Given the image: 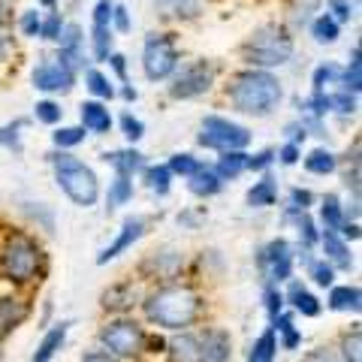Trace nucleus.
I'll return each instance as SVG.
<instances>
[{
  "label": "nucleus",
  "instance_id": "obj_13",
  "mask_svg": "<svg viewBox=\"0 0 362 362\" xmlns=\"http://www.w3.org/2000/svg\"><path fill=\"white\" fill-rule=\"evenodd\" d=\"M78 124H82L85 133H94V136H106L112 130V109L109 103H100V100H85L82 106H78Z\"/></svg>",
  "mask_w": 362,
  "mask_h": 362
},
{
  "label": "nucleus",
  "instance_id": "obj_55",
  "mask_svg": "<svg viewBox=\"0 0 362 362\" xmlns=\"http://www.w3.org/2000/svg\"><path fill=\"white\" fill-rule=\"evenodd\" d=\"M106 64H109V73L115 76L121 85H130V66H127V58H124L121 52H112Z\"/></svg>",
  "mask_w": 362,
  "mask_h": 362
},
{
  "label": "nucleus",
  "instance_id": "obj_38",
  "mask_svg": "<svg viewBox=\"0 0 362 362\" xmlns=\"http://www.w3.org/2000/svg\"><path fill=\"white\" fill-rule=\"evenodd\" d=\"M329 103H332V112H338L341 118H354L359 112V94H354V90H347L341 85H335L329 90Z\"/></svg>",
  "mask_w": 362,
  "mask_h": 362
},
{
  "label": "nucleus",
  "instance_id": "obj_44",
  "mask_svg": "<svg viewBox=\"0 0 362 362\" xmlns=\"http://www.w3.org/2000/svg\"><path fill=\"white\" fill-rule=\"evenodd\" d=\"M33 118H37L40 124H45V127H58V124L64 121V109L58 100L45 97V100H37V106H33Z\"/></svg>",
  "mask_w": 362,
  "mask_h": 362
},
{
  "label": "nucleus",
  "instance_id": "obj_34",
  "mask_svg": "<svg viewBox=\"0 0 362 362\" xmlns=\"http://www.w3.org/2000/svg\"><path fill=\"white\" fill-rule=\"evenodd\" d=\"M320 6H323V0H290L287 4V18H290V28H308L314 16L320 13Z\"/></svg>",
  "mask_w": 362,
  "mask_h": 362
},
{
  "label": "nucleus",
  "instance_id": "obj_3",
  "mask_svg": "<svg viewBox=\"0 0 362 362\" xmlns=\"http://www.w3.org/2000/svg\"><path fill=\"white\" fill-rule=\"evenodd\" d=\"M45 272V251L37 235L25 230H9L0 242V281L13 287L37 284Z\"/></svg>",
  "mask_w": 362,
  "mask_h": 362
},
{
  "label": "nucleus",
  "instance_id": "obj_26",
  "mask_svg": "<svg viewBox=\"0 0 362 362\" xmlns=\"http://www.w3.org/2000/svg\"><path fill=\"white\" fill-rule=\"evenodd\" d=\"M154 266V278H175L185 269V254L178 251H154L145 259V269Z\"/></svg>",
  "mask_w": 362,
  "mask_h": 362
},
{
  "label": "nucleus",
  "instance_id": "obj_8",
  "mask_svg": "<svg viewBox=\"0 0 362 362\" xmlns=\"http://www.w3.org/2000/svg\"><path fill=\"white\" fill-rule=\"evenodd\" d=\"M254 133L245 127V124L233 121V118H223V115H206L199 121V130H197V142L202 148H211V151H245L251 145Z\"/></svg>",
  "mask_w": 362,
  "mask_h": 362
},
{
  "label": "nucleus",
  "instance_id": "obj_53",
  "mask_svg": "<svg viewBox=\"0 0 362 362\" xmlns=\"http://www.w3.org/2000/svg\"><path fill=\"white\" fill-rule=\"evenodd\" d=\"M275 163V148H259L254 154H247V169L251 173H269Z\"/></svg>",
  "mask_w": 362,
  "mask_h": 362
},
{
  "label": "nucleus",
  "instance_id": "obj_6",
  "mask_svg": "<svg viewBox=\"0 0 362 362\" xmlns=\"http://www.w3.org/2000/svg\"><path fill=\"white\" fill-rule=\"evenodd\" d=\"M148 347V332L133 317H112L100 329V350H106L112 359H136Z\"/></svg>",
  "mask_w": 362,
  "mask_h": 362
},
{
  "label": "nucleus",
  "instance_id": "obj_31",
  "mask_svg": "<svg viewBox=\"0 0 362 362\" xmlns=\"http://www.w3.org/2000/svg\"><path fill=\"white\" fill-rule=\"evenodd\" d=\"M308 30H311V40L317 45H332L338 37H341V25H338L329 13H317L314 21L308 25Z\"/></svg>",
  "mask_w": 362,
  "mask_h": 362
},
{
  "label": "nucleus",
  "instance_id": "obj_63",
  "mask_svg": "<svg viewBox=\"0 0 362 362\" xmlns=\"http://www.w3.org/2000/svg\"><path fill=\"white\" fill-rule=\"evenodd\" d=\"M37 4H40V6H45V9H58L61 0H37Z\"/></svg>",
  "mask_w": 362,
  "mask_h": 362
},
{
  "label": "nucleus",
  "instance_id": "obj_1",
  "mask_svg": "<svg viewBox=\"0 0 362 362\" xmlns=\"http://www.w3.org/2000/svg\"><path fill=\"white\" fill-rule=\"evenodd\" d=\"M142 314L151 326H160L166 332H187L202 317V296L194 284H178L169 281L148 290L142 296Z\"/></svg>",
  "mask_w": 362,
  "mask_h": 362
},
{
  "label": "nucleus",
  "instance_id": "obj_45",
  "mask_svg": "<svg viewBox=\"0 0 362 362\" xmlns=\"http://www.w3.org/2000/svg\"><path fill=\"white\" fill-rule=\"evenodd\" d=\"M64 25H66V18H64L61 9H45V13H42V21H40V40H45V42H58Z\"/></svg>",
  "mask_w": 362,
  "mask_h": 362
},
{
  "label": "nucleus",
  "instance_id": "obj_46",
  "mask_svg": "<svg viewBox=\"0 0 362 362\" xmlns=\"http://www.w3.org/2000/svg\"><path fill=\"white\" fill-rule=\"evenodd\" d=\"M118 127H121V133H124V139H127L130 145H136L145 136V124H142V118H136L133 112H121V118H118Z\"/></svg>",
  "mask_w": 362,
  "mask_h": 362
},
{
  "label": "nucleus",
  "instance_id": "obj_28",
  "mask_svg": "<svg viewBox=\"0 0 362 362\" xmlns=\"http://www.w3.org/2000/svg\"><path fill=\"white\" fill-rule=\"evenodd\" d=\"M305 173L311 175H332L338 169V154L332 148H326V145H317V148H311L308 154H305Z\"/></svg>",
  "mask_w": 362,
  "mask_h": 362
},
{
  "label": "nucleus",
  "instance_id": "obj_15",
  "mask_svg": "<svg viewBox=\"0 0 362 362\" xmlns=\"http://www.w3.org/2000/svg\"><path fill=\"white\" fill-rule=\"evenodd\" d=\"M323 247V259L329 263L335 272H350L354 269V254H350V245L341 239L338 233H326V230H320V242H317Z\"/></svg>",
  "mask_w": 362,
  "mask_h": 362
},
{
  "label": "nucleus",
  "instance_id": "obj_47",
  "mask_svg": "<svg viewBox=\"0 0 362 362\" xmlns=\"http://www.w3.org/2000/svg\"><path fill=\"white\" fill-rule=\"evenodd\" d=\"M341 362H362V332L354 329L341 338Z\"/></svg>",
  "mask_w": 362,
  "mask_h": 362
},
{
  "label": "nucleus",
  "instance_id": "obj_52",
  "mask_svg": "<svg viewBox=\"0 0 362 362\" xmlns=\"http://www.w3.org/2000/svg\"><path fill=\"white\" fill-rule=\"evenodd\" d=\"M112 33H130L133 30V16H130V9L118 4L115 0V9H112Z\"/></svg>",
  "mask_w": 362,
  "mask_h": 362
},
{
  "label": "nucleus",
  "instance_id": "obj_49",
  "mask_svg": "<svg viewBox=\"0 0 362 362\" xmlns=\"http://www.w3.org/2000/svg\"><path fill=\"white\" fill-rule=\"evenodd\" d=\"M40 21H42V13H37V9H25V13L18 16V33L25 40H40Z\"/></svg>",
  "mask_w": 362,
  "mask_h": 362
},
{
  "label": "nucleus",
  "instance_id": "obj_23",
  "mask_svg": "<svg viewBox=\"0 0 362 362\" xmlns=\"http://www.w3.org/2000/svg\"><path fill=\"white\" fill-rule=\"evenodd\" d=\"M247 209H269V206H275L278 202V181L272 178L269 173H263V178L254 181L251 187H247Z\"/></svg>",
  "mask_w": 362,
  "mask_h": 362
},
{
  "label": "nucleus",
  "instance_id": "obj_9",
  "mask_svg": "<svg viewBox=\"0 0 362 362\" xmlns=\"http://www.w3.org/2000/svg\"><path fill=\"white\" fill-rule=\"evenodd\" d=\"M214 85H218V64L209 58H197V61L178 64V70L169 78L166 94L173 100H197V97H206Z\"/></svg>",
  "mask_w": 362,
  "mask_h": 362
},
{
  "label": "nucleus",
  "instance_id": "obj_54",
  "mask_svg": "<svg viewBox=\"0 0 362 362\" xmlns=\"http://www.w3.org/2000/svg\"><path fill=\"white\" fill-rule=\"evenodd\" d=\"M263 305H266V314H269V320H275V317L284 311V293H281L278 287H269L266 284V293H263Z\"/></svg>",
  "mask_w": 362,
  "mask_h": 362
},
{
  "label": "nucleus",
  "instance_id": "obj_29",
  "mask_svg": "<svg viewBox=\"0 0 362 362\" xmlns=\"http://www.w3.org/2000/svg\"><path fill=\"white\" fill-rule=\"evenodd\" d=\"M211 169L221 181H235L242 173H247V151H223Z\"/></svg>",
  "mask_w": 362,
  "mask_h": 362
},
{
  "label": "nucleus",
  "instance_id": "obj_40",
  "mask_svg": "<svg viewBox=\"0 0 362 362\" xmlns=\"http://www.w3.org/2000/svg\"><path fill=\"white\" fill-rule=\"evenodd\" d=\"M302 115L317 118V121H326V115H332L329 90H311V94L302 100Z\"/></svg>",
  "mask_w": 362,
  "mask_h": 362
},
{
  "label": "nucleus",
  "instance_id": "obj_24",
  "mask_svg": "<svg viewBox=\"0 0 362 362\" xmlns=\"http://www.w3.org/2000/svg\"><path fill=\"white\" fill-rule=\"evenodd\" d=\"M187 190H190L194 197H199V199H211V197H218L221 190H223V181L214 175L211 166L202 163L199 173H194V175L187 178Z\"/></svg>",
  "mask_w": 362,
  "mask_h": 362
},
{
  "label": "nucleus",
  "instance_id": "obj_12",
  "mask_svg": "<svg viewBox=\"0 0 362 362\" xmlns=\"http://www.w3.org/2000/svg\"><path fill=\"white\" fill-rule=\"evenodd\" d=\"M145 218L142 214H130V218H124V223L118 226V233H115V239H112L103 251L97 254V266H106V263H112V259H118L121 254H127L130 247L136 245L145 235Z\"/></svg>",
  "mask_w": 362,
  "mask_h": 362
},
{
  "label": "nucleus",
  "instance_id": "obj_5",
  "mask_svg": "<svg viewBox=\"0 0 362 362\" xmlns=\"http://www.w3.org/2000/svg\"><path fill=\"white\" fill-rule=\"evenodd\" d=\"M54 185L64 190V197L78 209H90L100 199V178L85 160H78L70 151H52L49 154Z\"/></svg>",
  "mask_w": 362,
  "mask_h": 362
},
{
  "label": "nucleus",
  "instance_id": "obj_30",
  "mask_svg": "<svg viewBox=\"0 0 362 362\" xmlns=\"http://www.w3.org/2000/svg\"><path fill=\"white\" fill-rule=\"evenodd\" d=\"M344 223H347V218H344V202L338 199L335 194H326L320 199V226H323L326 233H338Z\"/></svg>",
  "mask_w": 362,
  "mask_h": 362
},
{
  "label": "nucleus",
  "instance_id": "obj_62",
  "mask_svg": "<svg viewBox=\"0 0 362 362\" xmlns=\"http://www.w3.org/2000/svg\"><path fill=\"white\" fill-rule=\"evenodd\" d=\"M78 362H115V359H112L106 350H90V354H85Z\"/></svg>",
  "mask_w": 362,
  "mask_h": 362
},
{
  "label": "nucleus",
  "instance_id": "obj_41",
  "mask_svg": "<svg viewBox=\"0 0 362 362\" xmlns=\"http://www.w3.org/2000/svg\"><path fill=\"white\" fill-rule=\"evenodd\" d=\"M359 42L350 49V61L347 66H341V88L347 90H354V94H359L362 90V61H359Z\"/></svg>",
  "mask_w": 362,
  "mask_h": 362
},
{
  "label": "nucleus",
  "instance_id": "obj_37",
  "mask_svg": "<svg viewBox=\"0 0 362 362\" xmlns=\"http://www.w3.org/2000/svg\"><path fill=\"white\" fill-rule=\"evenodd\" d=\"M335 85H341V66L332 61L317 64L311 73V90H332Z\"/></svg>",
  "mask_w": 362,
  "mask_h": 362
},
{
  "label": "nucleus",
  "instance_id": "obj_14",
  "mask_svg": "<svg viewBox=\"0 0 362 362\" xmlns=\"http://www.w3.org/2000/svg\"><path fill=\"white\" fill-rule=\"evenodd\" d=\"M103 163H109L112 169H115V175H124V178H136L145 166H148V163H145V154L136 148V145H124V148L106 151Z\"/></svg>",
  "mask_w": 362,
  "mask_h": 362
},
{
  "label": "nucleus",
  "instance_id": "obj_16",
  "mask_svg": "<svg viewBox=\"0 0 362 362\" xmlns=\"http://www.w3.org/2000/svg\"><path fill=\"white\" fill-rule=\"evenodd\" d=\"M233 341L230 332L223 329H206L199 335V359L202 362H230L233 356Z\"/></svg>",
  "mask_w": 362,
  "mask_h": 362
},
{
  "label": "nucleus",
  "instance_id": "obj_42",
  "mask_svg": "<svg viewBox=\"0 0 362 362\" xmlns=\"http://www.w3.org/2000/svg\"><path fill=\"white\" fill-rule=\"evenodd\" d=\"M275 356H278V335L272 332V329H266V332L254 341L247 362H275Z\"/></svg>",
  "mask_w": 362,
  "mask_h": 362
},
{
  "label": "nucleus",
  "instance_id": "obj_11",
  "mask_svg": "<svg viewBox=\"0 0 362 362\" xmlns=\"http://www.w3.org/2000/svg\"><path fill=\"white\" fill-rule=\"evenodd\" d=\"M257 266H259V272H263L269 287L284 284V281L293 278V245L287 239H272L269 245L259 247Z\"/></svg>",
  "mask_w": 362,
  "mask_h": 362
},
{
  "label": "nucleus",
  "instance_id": "obj_60",
  "mask_svg": "<svg viewBox=\"0 0 362 362\" xmlns=\"http://www.w3.org/2000/svg\"><path fill=\"white\" fill-rule=\"evenodd\" d=\"M305 362H341V356H338L335 350H329V347H317V350H311V354L305 356Z\"/></svg>",
  "mask_w": 362,
  "mask_h": 362
},
{
  "label": "nucleus",
  "instance_id": "obj_59",
  "mask_svg": "<svg viewBox=\"0 0 362 362\" xmlns=\"http://www.w3.org/2000/svg\"><path fill=\"white\" fill-rule=\"evenodd\" d=\"M16 49V40H13V28H9L6 18H0V61L6 58L9 52Z\"/></svg>",
  "mask_w": 362,
  "mask_h": 362
},
{
  "label": "nucleus",
  "instance_id": "obj_7",
  "mask_svg": "<svg viewBox=\"0 0 362 362\" xmlns=\"http://www.w3.org/2000/svg\"><path fill=\"white\" fill-rule=\"evenodd\" d=\"M181 54L178 42L169 30H151L142 42V73L148 82H169L178 70Z\"/></svg>",
  "mask_w": 362,
  "mask_h": 362
},
{
  "label": "nucleus",
  "instance_id": "obj_36",
  "mask_svg": "<svg viewBox=\"0 0 362 362\" xmlns=\"http://www.w3.org/2000/svg\"><path fill=\"white\" fill-rule=\"evenodd\" d=\"M85 130H82V124H70V127H54V133H52V145H54V151H73V148H78V145L85 142Z\"/></svg>",
  "mask_w": 362,
  "mask_h": 362
},
{
  "label": "nucleus",
  "instance_id": "obj_21",
  "mask_svg": "<svg viewBox=\"0 0 362 362\" xmlns=\"http://www.w3.org/2000/svg\"><path fill=\"white\" fill-rule=\"evenodd\" d=\"M154 13L160 18L194 21L202 13V0H154Z\"/></svg>",
  "mask_w": 362,
  "mask_h": 362
},
{
  "label": "nucleus",
  "instance_id": "obj_50",
  "mask_svg": "<svg viewBox=\"0 0 362 362\" xmlns=\"http://www.w3.org/2000/svg\"><path fill=\"white\" fill-rule=\"evenodd\" d=\"M326 13H329L338 25L356 18V0H326Z\"/></svg>",
  "mask_w": 362,
  "mask_h": 362
},
{
  "label": "nucleus",
  "instance_id": "obj_33",
  "mask_svg": "<svg viewBox=\"0 0 362 362\" xmlns=\"http://www.w3.org/2000/svg\"><path fill=\"white\" fill-rule=\"evenodd\" d=\"M136 194V185L133 178H124V175H115L109 181V190H106V211H115L121 206H127Z\"/></svg>",
  "mask_w": 362,
  "mask_h": 362
},
{
  "label": "nucleus",
  "instance_id": "obj_25",
  "mask_svg": "<svg viewBox=\"0 0 362 362\" xmlns=\"http://www.w3.org/2000/svg\"><path fill=\"white\" fill-rule=\"evenodd\" d=\"M359 302H362V293L356 284H332L329 287V299H326V305H329V311H354L359 314Z\"/></svg>",
  "mask_w": 362,
  "mask_h": 362
},
{
  "label": "nucleus",
  "instance_id": "obj_32",
  "mask_svg": "<svg viewBox=\"0 0 362 362\" xmlns=\"http://www.w3.org/2000/svg\"><path fill=\"white\" fill-rule=\"evenodd\" d=\"M142 175H145V185H148V190L154 197H169V190H173V173H169V166L166 163H151V166H145L142 169Z\"/></svg>",
  "mask_w": 362,
  "mask_h": 362
},
{
  "label": "nucleus",
  "instance_id": "obj_39",
  "mask_svg": "<svg viewBox=\"0 0 362 362\" xmlns=\"http://www.w3.org/2000/svg\"><path fill=\"white\" fill-rule=\"evenodd\" d=\"M166 166H169V173H173V178H185L187 181L194 173H199L202 160L197 154H190V151H175V154H169Z\"/></svg>",
  "mask_w": 362,
  "mask_h": 362
},
{
  "label": "nucleus",
  "instance_id": "obj_10",
  "mask_svg": "<svg viewBox=\"0 0 362 362\" xmlns=\"http://www.w3.org/2000/svg\"><path fill=\"white\" fill-rule=\"evenodd\" d=\"M30 85L42 94H70L76 88V73L66 66L58 54H45L30 70Z\"/></svg>",
  "mask_w": 362,
  "mask_h": 362
},
{
  "label": "nucleus",
  "instance_id": "obj_19",
  "mask_svg": "<svg viewBox=\"0 0 362 362\" xmlns=\"http://www.w3.org/2000/svg\"><path fill=\"white\" fill-rule=\"evenodd\" d=\"M70 320H61V323H54L49 332L42 335V341L37 344V350H33V356H30V362H52L54 359V354L64 347V341H66V335H70Z\"/></svg>",
  "mask_w": 362,
  "mask_h": 362
},
{
  "label": "nucleus",
  "instance_id": "obj_20",
  "mask_svg": "<svg viewBox=\"0 0 362 362\" xmlns=\"http://www.w3.org/2000/svg\"><path fill=\"white\" fill-rule=\"evenodd\" d=\"M284 302H290L293 311L302 314V317H320V311H323V302L317 299L305 284H299V281H290V287L284 293Z\"/></svg>",
  "mask_w": 362,
  "mask_h": 362
},
{
  "label": "nucleus",
  "instance_id": "obj_51",
  "mask_svg": "<svg viewBox=\"0 0 362 362\" xmlns=\"http://www.w3.org/2000/svg\"><path fill=\"white\" fill-rule=\"evenodd\" d=\"M112 9H115V0H97L94 9H90V28H109Z\"/></svg>",
  "mask_w": 362,
  "mask_h": 362
},
{
  "label": "nucleus",
  "instance_id": "obj_4",
  "mask_svg": "<svg viewBox=\"0 0 362 362\" xmlns=\"http://www.w3.org/2000/svg\"><path fill=\"white\" fill-rule=\"evenodd\" d=\"M296 54V40L293 30L278 25V21H266L259 25L251 37L239 45V58L247 64V70H269L275 73L278 66H284Z\"/></svg>",
  "mask_w": 362,
  "mask_h": 362
},
{
  "label": "nucleus",
  "instance_id": "obj_56",
  "mask_svg": "<svg viewBox=\"0 0 362 362\" xmlns=\"http://www.w3.org/2000/svg\"><path fill=\"white\" fill-rule=\"evenodd\" d=\"M275 160L281 166H296L302 160V145H293V142H284L281 148H275Z\"/></svg>",
  "mask_w": 362,
  "mask_h": 362
},
{
  "label": "nucleus",
  "instance_id": "obj_2",
  "mask_svg": "<svg viewBox=\"0 0 362 362\" xmlns=\"http://www.w3.org/2000/svg\"><path fill=\"white\" fill-rule=\"evenodd\" d=\"M226 100L242 115L269 118L284 103V85L269 70H239L226 85Z\"/></svg>",
  "mask_w": 362,
  "mask_h": 362
},
{
  "label": "nucleus",
  "instance_id": "obj_17",
  "mask_svg": "<svg viewBox=\"0 0 362 362\" xmlns=\"http://www.w3.org/2000/svg\"><path fill=\"white\" fill-rule=\"evenodd\" d=\"M28 314H30L28 299L13 296V293L0 296V338H6L13 329H18V326L28 320Z\"/></svg>",
  "mask_w": 362,
  "mask_h": 362
},
{
  "label": "nucleus",
  "instance_id": "obj_48",
  "mask_svg": "<svg viewBox=\"0 0 362 362\" xmlns=\"http://www.w3.org/2000/svg\"><path fill=\"white\" fill-rule=\"evenodd\" d=\"M308 278L314 281L317 287H332L335 284V269L326 263V259H311L308 266Z\"/></svg>",
  "mask_w": 362,
  "mask_h": 362
},
{
  "label": "nucleus",
  "instance_id": "obj_27",
  "mask_svg": "<svg viewBox=\"0 0 362 362\" xmlns=\"http://www.w3.org/2000/svg\"><path fill=\"white\" fill-rule=\"evenodd\" d=\"M169 362H202L199 359V335L194 332H178L169 341Z\"/></svg>",
  "mask_w": 362,
  "mask_h": 362
},
{
  "label": "nucleus",
  "instance_id": "obj_58",
  "mask_svg": "<svg viewBox=\"0 0 362 362\" xmlns=\"http://www.w3.org/2000/svg\"><path fill=\"white\" fill-rule=\"evenodd\" d=\"M284 139L293 142V145H302L305 139H308V133H305V127H302L299 118H293V121L284 124Z\"/></svg>",
  "mask_w": 362,
  "mask_h": 362
},
{
  "label": "nucleus",
  "instance_id": "obj_22",
  "mask_svg": "<svg viewBox=\"0 0 362 362\" xmlns=\"http://www.w3.org/2000/svg\"><path fill=\"white\" fill-rule=\"evenodd\" d=\"M85 88H88L90 100H100V103H112L115 94H118L112 76L103 73V70H97V66H88V70H85Z\"/></svg>",
  "mask_w": 362,
  "mask_h": 362
},
{
  "label": "nucleus",
  "instance_id": "obj_57",
  "mask_svg": "<svg viewBox=\"0 0 362 362\" xmlns=\"http://www.w3.org/2000/svg\"><path fill=\"white\" fill-rule=\"evenodd\" d=\"M290 209H299V211H308L311 206H314V194L308 187H290V202H287Z\"/></svg>",
  "mask_w": 362,
  "mask_h": 362
},
{
  "label": "nucleus",
  "instance_id": "obj_18",
  "mask_svg": "<svg viewBox=\"0 0 362 362\" xmlns=\"http://www.w3.org/2000/svg\"><path fill=\"white\" fill-rule=\"evenodd\" d=\"M136 299H139V290L133 287V281H121V284H112L103 296H100V305H103L106 311H115L118 317H124L127 308L139 305Z\"/></svg>",
  "mask_w": 362,
  "mask_h": 362
},
{
  "label": "nucleus",
  "instance_id": "obj_43",
  "mask_svg": "<svg viewBox=\"0 0 362 362\" xmlns=\"http://www.w3.org/2000/svg\"><path fill=\"white\" fill-rule=\"evenodd\" d=\"M21 130H25V121H21V118L9 121V124H0V148L13 151V154L25 151V142H21Z\"/></svg>",
  "mask_w": 362,
  "mask_h": 362
},
{
  "label": "nucleus",
  "instance_id": "obj_35",
  "mask_svg": "<svg viewBox=\"0 0 362 362\" xmlns=\"http://www.w3.org/2000/svg\"><path fill=\"white\" fill-rule=\"evenodd\" d=\"M90 58H94L97 64H106L109 54L115 52V33H112V28H90Z\"/></svg>",
  "mask_w": 362,
  "mask_h": 362
},
{
  "label": "nucleus",
  "instance_id": "obj_61",
  "mask_svg": "<svg viewBox=\"0 0 362 362\" xmlns=\"http://www.w3.org/2000/svg\"><path fill=\"white\" fill-rule=\"evenodd\" d=\"M115 97H121V100H124V103H136V100H139V90H136L133 85H121Z\"/></svg>",
  "mask_w": 362,
  "mask_h": 362
}]
</instances>
